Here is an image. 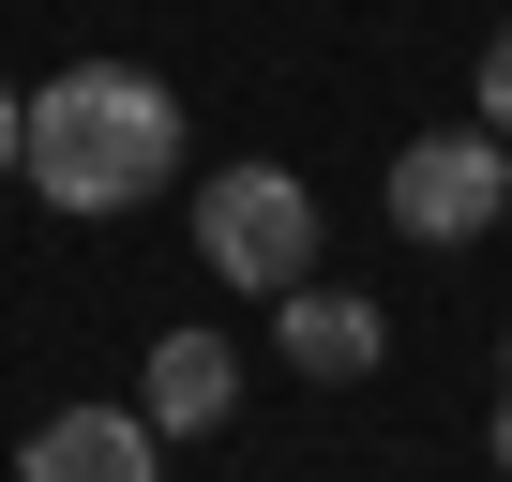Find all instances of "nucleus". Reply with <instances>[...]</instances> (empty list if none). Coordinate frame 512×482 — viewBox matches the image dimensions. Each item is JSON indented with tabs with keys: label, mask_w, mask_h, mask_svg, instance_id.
Returning a JSON list of instances; mask_svg holds the SVG:
<instances>
[{
	"label": "nucleus",
	"mask_w": 512,
	"mask_h": 482,
	"mask_svg": "<svg viewBox=\"0 0 512 482\" xmlns=\"http://www.w3.org/2000/svg\"><path fill=\"white\" fill-rule=\"evenodd\" d=\"M16 166H31L46 211H136L181 166V91L136 76V61H61L16 121Z\"/></svg>",
	"instance_id": "1"
},
{
	"label": "nucleus",
	"mask_w": 512,
	"mask_h": 482,
	"mask_svg": "<svg viewBox=\"0 0 512 482\" xmlns=\"http://www.w3.org/2000/svg\"><path fill=\"white\" fill-rule=\"evenodd\" d=\"M196 257L226 287H256V302H287L317 272V181H287V166H211L196 181Z\"/></svg>",
	"instance_id": "2"
},
{
	"label": "nucleus",
	"mask_w": 512,
	"mask_h": 482,
	"mask_svg": "<svg viewBox=\"0 0 512 482\" xmlns=\"http://www.w3.org/2000/svg\"><path fill=\"white\" fill-rule=\"evenodd\" d=\"M377 196H392V226H407V241H437V257H452V241H497V211H512V136H497V121L407 136Z\"/></svg>",
	"instance_id": "3"
},
{
	"label": "nucleus",
	"mask_w": 512,
	"mask_h": 482,
	"mask_svg": "<svg viewBox=\"0 0 512 482\" xmlns=\"http://www.w3.org/2000/svg\"><path fill=\"white\" fill-rule=\"evenodd\" d=\"M16 482H166V437H151V407H46Z\"/></svg>",
	"instance_id": "4"
},
{
	"label": "nucleus",
	"mask_w": 512,
	"mask_h": 482,
	"mask_svg": "<svg viewBox=\"0 0 512 482\" xmlns=\"http://www.w3.org/2000/svg\"><path fill=\"white\" fill-rule=\"evenodd\" d=\"M272 347H287V377H332V392H347V377L392 362V317H377L362 287H317V272H302V287L272 302Z\"/></svg>",
	"instance_id": "5"
},
{
	"label": "nucleus",
	"mask_w": 512,
	"mask_h": 482,
	"mask_svg": "<svg viewBox=\"0 0 512 482\" xmlns=\"http://www.w3.org/2000/svg\"><path fill=\"white\" fill-rule=\"evenodd\" d=\"M136 407H151V437H211V422L241 407V347H226V332H166L151 377H136Z\"/></svg>",
	"instance_id": "6"
},
{
	"label": "nucleus",
	"mask_w": 512,
	"mask_h": 482,
	"mask_svg": "<svg viewBox=\"0 0 512 482\" xmlns=\"http://www.w3.org/2000/svg\"><path fill=\"white\" fill-rule=\"evenodd\" d=\"M482 121H497V136H512V31H497V46H482Z\"/></svg>",
	"instance_id": "7"
},
{
	"label": "nucleus",
	"mask_w": 512,
	"mask_h": 482,
	"mask_svg": "<svg viewBox=\"0 0 512 482\" xmlns=\"http://www.w3.org/2000/svg\"><path fill=\"white\" fill-rule=\"evenodd\" d=\"M16 121H31V106H16V76H0V166H16Z\"/></svg>",
	"instance_id": "8"
},
{
	"label": "nucleus",
	"mask_w": 512,
	"mask_h": 482,
	"mask_svg": "<svg viewBox=\"0 0 512 482\" xmlns=\"http://www.w3.org/2000/svg\"><path fill=\"white\" fill-rule=\"evenodd\" d=\"M497 482H512V377H497Z\"/></svg>",
	"instance_id": "9"
},
{
	"label": "nucleus",
	"mask_w": 512,
	"mask_h": 482,
	"mask_svg": "<svg viewBox=\"0 0 512 482\" xmlns=\"http://www.w3.org/2000/svg\"><path fill=\"white\" fill-rule=\"evenodd\" d=\"M497 377H512V347H497Z\"/></svg>",
	"instance_id": "10"
}]
</instances>
